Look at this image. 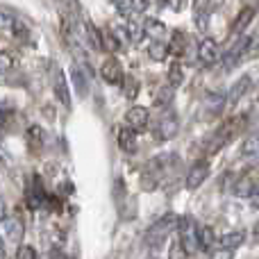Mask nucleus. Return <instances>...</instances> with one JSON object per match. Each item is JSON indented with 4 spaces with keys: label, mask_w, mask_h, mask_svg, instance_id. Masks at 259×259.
<instances>
[{
    "label": "nucleus",
    "mask_w": 259,
    "mask_h": 259,
    "mask_svg": "<svg viewBox=\"0 0 259 259\" xmlns=\"http://www.w3.org/2000/svg\"><path fill=\"white\" fill-rule=\"evenodd\" d=\"M178 223H180V216L178 214H164L155 221V223L148 228L146 232V243L148 246H157L161 243L166 237H168L173 230H178Z\"/></svg>",
    "instance_id": "nucleus-1"
},
{
    "label": "nucleus",
    "mask_w": 259,
    "mask_h": 259,
    "mask_svg": "<svg viewBox=\"0 0 259 259\" xmlns=\"http://www.w3.org/2000/svg\"><path fill=\"white\" fill-rule=\"evenodd\" d=\"M198 230L200 228L196 225V221H193L191 216H180V223H178L180 241H182V246L187 248L189 255L200 248V243H198Z\"/></svg>",
    "instance_id": "nucleus-2"
},
{
    "label": "nucleus",
    "mask_w": 259,
    "mask_h": 259,
    "mask_svg": "<svg viewBox=\"0 0 259 259\" xmlns=\"http://www.w3.org/2000/svg\"><path fill=\"white\" fill-rule=\"evenodd\" d=\"M246 123V118L243 116H237V118H230L228 123H223L221 130L214 134V139H211V146H209V152H216L221 150V148L225 146V143H230L234 137H237V132L241 130V125Z\"/></svg>",
    "instance_id": "nucleus-3"
},
{
    "label": "nucleus",
    "mask_w": 259,
    "mask_h": 259,
    "mask_svg": "<svg viewBox=\"0 0 259 259\" xmlns=\"http://www.w3.org/2000/svg\"><path fill=\"white\" fill-rule=\"evenodd\" d=\"M109 32L114 34V39L118 41V46H130V44H134V41H139L143 36V27L139 30V27H134V25H130V23L125 21H114L112 23V27H109Z\"/></svg>",
    "instance_id": "nucleus-4"
},
{
    "label": "nucleus",
    "mask_w": 259,
    "mask_h": 259,
    "mask_svg": "<svg viewBox=\"0 0 259 259\" xmlns=\"http://www.w3.org/2000/svg\"><path fill=\"white\" fill-rule=\"evenodd\" d=\"M257 187H259V170H248V173H243L241 178L237 180L234 193H237L239 198H252Z\"/></svg>",
    "instance_id": "nucleus-5"
},
{
    "label": "nucleus",
    "mask_w": 259,
    "mask_h": 259,
    "mask_svg": "<svg viewBox=\"0 0 259 259\" xmlns=\"http://www.w3.org/2000/svg\"><path fill=\"white\" fill-rule=\"evenodd\" d=\"M100 77H103L107 84H121V82L125 80L121 62H118V59H114V57L105 59V62L100 64Z\"/></svg>",
    "instance_id": "nucleus-6"
},
{
    "label": "nucleus",
    "mask_w": 259,
    "mask_h": 259,
    "mask_svg": "<svg viewBox=\"0 0 259 259\" xmlns=\"http://www.w3.org/2000/svg\"><path fill=\"white\" fill-rule=\"evenodd\" d=\"M148 121H150V112H148L146 107H141V105L130 107L127 114H125V123L134 130V132H143V130L148 127Z\"/></svg>",
    "instance_id": "nucleus-7"
},
{
    "label": "nucleus",
    "mask_w": 259,
    "mask_h": 259,
    "mask_svg": "<svg viewBox=\"0 0 259 259\" xmlns=\"http://www.w3.org/2000/svg\"><path fill=\"white\" fill-rule=\"evenodd\" d=\"M219 57H221V48H219V44H216L214 39H202L200 41V46H198V59H200L205 66H211V64H216L219 62Z\"/></svg>",
    "instance_id": "nucleus-8"
},
{
    "label": "nucleus",
    "mask_w": 259,
    "mask_h": 259,
    "mask_svg": "<svg viewBox=\"0 0 259 259\" xmlns=\"http://www.w3.org/2000/svg\"><path fill=\"white\" fill-rule=\"evenodd\" d=\"M207 178H209V164H207V161H198V164H193L191 170L187 173V182L184 184H187L189 191H196Z\"/></svg>",
    "instance_id": "nucleus-9"
},
{
    "label": "nucleus",
    "mask_w": 259,
    "mask_h": 259,
    "mask_svg": "<svg viewBox=\"0 0 259 259\" xmlns=\"http://www.w3.org/2000/svg\"><path fill=\"white\" fill-rule=\"evenodd\" d=\"M53 87H55V96L59 98V103H62L64 107H71V91H68V82H66V75H64L62 68H55Z\"/></svg>",
    "instance_id": "nucleus-10"
},
{
    "label": "nucleus",
    "mask_w": 259,
    "mask_h": 259,
    "mask_svg": "<svg viewBox=\"0 0 259 259\" xmlns=\"http://www.w3.org/2000/svg\"><path fill=\"white\" fill-rule=\"evenodd\" d=\"M255 12H257L255 5H246V7L237 14V18H234V23H232V34L234 36H239L241 32L248 30V25H250L252 18H255Z\"/></svg>",
    "instance_id": "nucleus-11"
},
{
    "label": "nucleus",
    "mask_w": 259,
    "mask_h": 259,
    "mask_svg": "<svg viewBox=\"0 0 259 259\" xmlns=\"http://www.w3.org/2000/svg\"><path fill=\"white\" fill-rule=\"evenodd\" d=\"M178 130H180L178 116H175V114H166V116L159 121V125H157L155 134L161 139V141H168V139H173L175 134H178Z\"/></svg>",
    "instance_id": "nucleus-12"
},
{
    "label": "nucleus",
    "mask_w": 259,
    "mask_h": 259,
    "mask_svg": "<svg viewBox=\"0 0 259 259\" xmlns=\"http://www.w3.org/2000/svg\"><path fill=\"white\" fill-rule=\"evenodd\" d=\"M252 87V80H250V75H243V77H239L237 82H234V87L230 89V94H228V107H234V105L239 103V100L243 98V96L248 94V89Z\"/></svg>",
    "instance_id": "nucleus-13"
},
{
    "label": "nucleus",
    "mask_w": 259,
    "mask_h": 259,
    "mask_svg": "<svg viewBox=\"0 0 259 259\" xmlns=\"http://www.w3.org/2000/svg\"><path fill=\"white\" fill-rule=\"evenodd\" d=\"M118 148L127 155L137 152V132L130 125H121V130H118Z\"/></svg>",
    "instance_id": "nucleus-14"
},
{
    "label": "nucleus",
    "mask_w": 259,
    "mask_h": 259,
    "mask_svg": "<svg viewBox=\"0 0 259 259\" xmlns=\"http://www.w3.org/2000/svg\"><path fill=\"white\" fill-rule=\"evenodd\" d=\"M243 241H246V232H243V230H232V232H228V234L221 237V248L234 250V248H239Z\"/></svg>",
    "instance_id": "nucleus-15"
},
{
    "label": "nucleus",
    "mask_w": 259,
    "mask_h": 259,
    "mask_svg": "<svg viewBox=\"0 0 259 259\" xmlns=\"http://www.w3.org/2000/svg\"><path fill=\"white\" fill-rule=\"evenodd\" d=\"M114 7H116L125 18H134V16H139L143 9L150 7V5H148V3H116Z\"/></svg>",
    "instance_id": "nucleus-16"
},
{
    "label": "nucleus",
    "mask_w": 259,
    "mask_h": 259,
    "mask_svg": "<svg viewBox=\"0 0 259 259\" xmlns=\"http://www.w3.org/2000/svg\"><path fill=\"white\" fill-rule=\"evenodd\" d=\"M143 34H148L155 41H159L161 36L166 34V25L161 21H157V18H148V21L143 23Z\"/></svg>",
    "instance_id": "nucleus-17"
},
{
    "label": "nucleus",
    "mask_w": 259,
    "mask_h": 259,
    "mask_svg": "<svg viewBox=\"0 0 259 259\" xmlns=\"http://www.w3.org/2000/svg\"><path fill=\"white\" fill-rule=\"evenodd\" d=\"M170 55H175V57H182L184 53H187V36H184V32H173V36H170V46H168Z\"/></svg>",
    "instance_id": "nucleus-18"
},
{
    "label": "nucleus",
    "mask_w": 259,
    "mask_h": 259,
    "mask_svg": "<svg viewBox=\"0 0 259 259\" xmlns=\"http://www.w3.org/2000/svg\"><path fill=\"white\" fill-rule=\"evenodd\" d=\"M214 241H216L214 230H211L209 225H202V228L198 230V243H200V250H211Z\"/></svg>",
    "instance_id": "nucleus-19"
},
{
    "label": "nucleus",
    "mask_w": 259,
    "mask_h": 259,
    "mask_svg": "<svg viewBox=\"0 0 259 259\" xmlns=\"http://www.w3.org/2000/svg\"><path fill=\"white\" fill-rule=\"evenodd\" d=\"M46 198V191L41 189V182L39 178H34V182H32V191H27V202H30V207H41V202H44Z\"/></svg>",
    "instance_id": "nucleus-20"
},
{
    "label": "nucleus",
    "mask_w": 259,
    "mask_h": 259,
    "mask_svg": "<svg viewBox=\"0 0 259 259\" xmlns=\"http://www.w3.org/2000/svg\"><path fill=\"white\" fill-rule=\"evenodd\" d=\"M168 46L164 44V41H152L150 46H148V55H150V59H155V62H164L166 57H168Z\"/></svg>",
    "instance_id": "nucleus-21"
},
{
    "label": "nucleus",
    "mask_w": 259,
    "mask_h": 259,
    "mask_svg": "<svg viewBox=\"0 0 259 259\" xmlns=\"http://www.w3.org/2000/svg\"><path fill=\"white\" fill-rule=\"evenodd\" d=\"M166 77H168V84L173 87V89H178V87L184 82V68H182V64H180V62L170 64L168 75H166Z\"/></svg>",
    "instance_id": "nucleus-22"
},
{
    "label": "nucleus",
    "mask_w": 259,
    "mask_h": 259,
    "mask_svg": "<svg viewBox=\"0 0 259 259\" xmlns=\"http://www.w3.org/2000/svg\"><path fill=\"white\" fill-rule=\"evenodd\" d=\"M173 98H175V89L170 84L157 89V94H155V103L159 105V107H168V105L173 103Z\"/></svg>",
    "instance_id": "nucleus-23"
},
{
    "label": "nucleus",
    "mask_w": 259,
    "mask_h": 259,
    "mask_svg": "<svg viewBox=\"0 0 259 259\" xmlns=\"http://www.w3.org/2000/svg\"><path fill=\"white\" fill-rule=\"evenodd\" d=\"M241 155L243 157H257L259 155V132H255L252 137H248L241 146Z\"/></svg>",
    "instance_id": "nucleus-24"
},
{
    "label": "nucleus",
    "mask_w": 259,
    "mask_h": 259,
    "mask_svg": "<svg viewBox=\"0 0 259 259\" xmlns=\"http://www.w3.org/2000/svg\"><path fill=\"white\" fill-rule=\"evenodd\" d=\"M44 139H46V134H44V127L41 125H30L27 127V141L32 143L34 150H39V148L44 146Z\"/></svg>",
    "instance_id": "nucleus-25"
},
{
    "label": "nucleus",
    "mask_w": 259,
    "mask_h": 259,
    "mask_svg": "<svg viewBox=\"0 0 259 259\" xmlns=\"http://www.w3.org/2000/svg\"><path fill=\"white\" fill-rule=\"evenodd\" d=\"M71 77H73V82H75V89L80 91L82 96L89 94V82H87V77L82 75V68L80 66H73L71 68Z\"/></svg>",
    "instance_id": "nucleus-26"
},
{
    "label": "nucleus",
    "mask_w": 259,
    "mask_h": 259,
    "mask_svg": "<svg viewBox=\"0 0 259 259\" xmlns=\"http://www.w3.org/2000/svg\"><path fill=\"white\" fill-rule=\"evenodd\" d=\"M168 259H189L187 248L182 246V241H180V239H175V241L170 243V248H168Z\"/></svg>",
    "instance_id": "nucleus-27"
},
{
    "label": "nucleus",
    "mask_w": 259,
    "mask_h": 259,
    "mask_svg": "<svg viewBox=\"0 0 259 259\" xmlns=\"http://www.w3.org/2000/svg\"><path fill=\"white\" fill-rule=\"evenodd\" d=\"M123 89H125V98H137V94H139V82H137V77H132V75H125V80H123Z\"/></svg>",
    "instance_id": "nucleus-28"
},
{
    "label": "nucleus",
    "mask_w": 259,
    "mask_h": 259,
    "mask_svg": "<svg viewBox=\"0 0 259 259\" xmlns=\"http://www.w3.org/2000/svg\"><path fill=\"white\" fill-rule=\"evenodd\" d=\"M14 68V57L7 53V50H0V75L9 73Z\"/></svg>",
    "instance_id": "nucleus-29"
},
{
    "label": "nucleus",
    "mask_w": 259,
    "mask_h": 259,
    "mask_svg": "<svg viewBox=\"0 0 259 259\" xmlns=\"http://www.w3.org/2000/svg\"><path fill=\"white\" fill-rule=\"evenodd\" d=\"M14 259H39V252H36L32 246H27V243H23V246H18L16 257H14Z\"/></svg>",
    "instance_id": "nucleus-30"
},
{
    "label": "nucleus",
    "mask_w": 259,
    "mask_h": 259,
    "mask_svg": "<svg viewBox=\"0 0 259 259\" xmlns=\"http://www.w3.org/2000/svg\"><path fill=\"white\" fill-rule=\"evenodd\" d=\"M205 9H207V5H196V23H198V27H200V30H207V12H205Z\"/></svg>",
    "instance_id": "nucleus-31"
},
{
    "label": "nucleus",
    "mask_w": 259,
    "mask_h": 259,
    "mask_svg": "<svg viewBox=\"0 0 259 259\" xmlns=\"http://www.w3.org/2000/svg\"><path fill=\"white\" fill-rule=\"evenodd\" d=\"M16 25V16L7 9H0V27H14Z\"/></svg>",
    "instance_id": "nucleus-32"
},
{
    "label": "nucleus",
    "mask_w": 259,
    "mask_h": 259,
    "mask_svg": "<svg viewBox=\"0 0 259 259\" xmlns=\"http://www.w3.org/2000/svg\"><path fill=\"white\" fill-rule=\"evenodd\" d=\"M209 259H234V250H228V248H216V250L209 252Z\"/></svg>",
    "instance_id": "nucleus-33"
},
{
    "label": "nucleus",
    "mask_w": 259,
    "mask_h": 259,
    "mask_svg": "<svg viewBox=\"0 0 259 259\" xmlns=\"http://www.w3.org/2000/svg\"><path fill=\"white\" fill-rule=\"evenodd\" d=\"M5 219H7V207H5V200L0 198V223H3Z\"/></svg>",
    "instance_id": "nucleus-34"
},
{
    "label": "nucleus",
    "mask_w": 259,
    "mask_h": 259,
    "mask_svg": "<svg viewBox=\"0 0 259 259\" xmlns=\"http://www.w3.org/2000/svg\"><path fill=\"white\" fill-rule=\"evenodd\" d=\"M170 9H182V3H168Z\"/></svg>",
    "instance_id": "nucleus-35"
},
{
    "label": "nucleus",
    "mask_w": 259,
    "mask_h": 259,
    "mask_svg": "<svg viewBox=\"0 0 259 259\" xmlns=\"http://www.w3.org/2000/svg\"><path fill=\"white\" fill-rule=\"evenodd\" d=\"M0 257H3V239H0Z\"/></svg>",
    "instance_id": "nucleus-36"
},
{
    "label": "nucleus",
    "mask_w": 259,
    "mask_h": 259,
    "mask_svg": "<svg viewBox=\"0 0 259 259\" xmlns=\"http://www.w3.org/2000/svg\"><path fill=\"white\" fill-rule=\"evenodd\" d=\"M0 166H3V155H0Z\"/></svg>",
    "instance_id": "nucleus-37"
}]
</instances>
